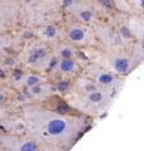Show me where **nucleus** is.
Returning <instances> with one entry per match:
<instances>
[{
    "instance_id": "f257e3e1",
    "label": "nucleus",
    "mask_w": 144,
    "mask_h": 151,
    "mask_svg": "<svg viewBox=\"0 0 144 151\" xmlns=\"http://www.w3.org/2000/svg\"><path fill=\"white\" fill-rule=\"evenodd\" d=\"M23 115L27 129L41 141L68 145L75 142L81 132V125L77 119L57 111L29 106L24 108Z\"/></svg>"
},
{
    "instance_id": "f03ea898",
    "label": "nucleus",
    "mask_w": 144,
    "mask_h": 151,
    "mask_svg": "<svg viewBox=\"0 0 144 151\" xmlns=\"http://www.w3.org/2000/svg\"><path fill=\"white\" fill-rule=\"evenodd\" d=\"M97 65L115 74L116 77L127 76L135 68V58L120 52H110L100 58Z\"/></svg>"
},
{
    "instance_id": "423d86ee",
    "label": "nucleus",
    "mask_w": 144,
    "mask_h": 151,
    "mask_svg": "<svg viewBox=\"0 0 144 151\" xmlns=\"http://www.w3.org/2000/svg\"><path fill=\"white\" fill-rule=\"evenodd\" d=\"M66 37L68 39L70 43L75 45H86L89 43V30L86 29V27L81 24H71L66 29Z\"/></svg>"
},
{
    "instance_id": "4468645a",
    "label": "nucleus",
    "mask_w": 144,
    "mask_h": 151,
    "mask_svg": "<svg viewBox=\"0 0 144 151\" xmlns=\"http://www.w3.org/2000/svg\"><path fill=\"white\" fill-rule=\"evenodd\" d=\"M4 101H5V94L3 92H0V103H3Z\"/></svg>"
},
{
    "instance_id": "9b49d317",
    "label": "nucleus",
    "mask_w": 144,
    "mask_h": 151,
    "mask_svg": "<svg viewBox=\"0 0 144 151\" xmlns=\"http://www.w3.org/2000/svg\"><path fill=\"white\" fill-rule=\"evenodd\" d=\"M17 151H41V149L34 139H25L18 142Z\"/></svg>"
},
{
    "instance_id": "1a4fd4ad",
    "label": "nucleus",
    "mask_w": 144,
    "mask_h": 151,
    "mask_svg": "<svg viewBox=\"0 0 144 151\" xmlns=\"http://www.w3.org/2000/svg\"><path fill=\"white\" fill-rule=\"evenodd\" d=\"M29 91V93L32 94V96H34V97H46L48 96L49 93H52V91H55V87H52L51 84H48V83H41V84H38V86L36 87H32L28 89Z\"/></svg>"
},
{
    "instance_id": "6e6552de",
    "label": "nucleus",
    "mask_w": 144,
    "mask_h": 151,
    "mask_svg": "<svg viewBox=\"0 0 144 151\" xmlns=\"http://www.w3.org/2000/svg\"><path fill=\"white\" fill-rule=\"evenodd\" d=\"M44 82H46V78L43 77V76H41L39 73H28L24 76V78H23V84L27 89L36 87L38 84L44 83Z\"/></svg>"
},
{
    "instance_id": "2eb2a0df",
    "label": "nucleus",
    "mask_w": 144,
    "mask_h": 151,
    "mask_svg": "<svg viewBox=\"0 0 144 151\" xmlns=\"http://www.w3.org/2000/svg\"><path fill=\"white\" fill-rule=\"evenodd\" d=\"M1 141H3V139H1V135H0V144H1Z\"/></svg>"
},
{
    "instance_id": "9d476101",
    "label": "nucleus",
    "mask_w": 144,
    "mask_h": 151,
    "mask_svg": "<svg viewBox=\"0 0 144 151\" xmlns=\"http://www.w3.org/2000/svg\"><path fill=\"white\" fill-rule=\"evenodd\" d=\"M58 28H57L56 25H46L43 27L42 29L39 30V35L43 40H53L56 39L57 37H58Z\"/></svg>"
},
{
    "instance_id": "f8f14e48",
    "label": "nucleus",
    "mask_w": 144,
    "mask_h": 151,
    "mask_svg": "<svg viewBox=\"0 0 144 151\" xmlns=\"http://www.w3.org/2000/svg\"><path fill=\"white\" fill-rule=\"evenodd\" d=\"M57 55L60 59H66V58H75V49L71 45L67 44H61L57 48Z\"/></svg>"
},
{
    "instance_id": "0eeeda50",
    "label": "nucleus",
    "mask_w": 144,
    "mask_h": 151,
    "mask_svg": "<svg viewBox=\"0 0 144 151\" xmlns=\"http://www.w3.org/2000/svg\"><path fill=\"white\" fill-rule=\"evenodd\" d=\"M55 70L60 76H72L79 70V63L75 58L58 59L55 65Z\"/></svg>"
},
{
    "instance_id": "7ed1b4c3",
    "label": "nucleus",
    "mask_w": 144,
    "mask_h": 151,
    "mask_svg": "<svg viewBox=\"0 0 144 151\" xmlns=\"http://www.w3.org/2000/svg\"><path fill=\"white\" fill-rule=\"evenodd\" d=\"M86 76H87V78L91 79L101 91L106 92L108 94L111 91H114V89L116 91L118 86L120 84L119 77L108 72L106 69L101 68L97 64H90L89 67L86 68Z\"/></svg>"
},
{
    "instance_id": "20e7f679",
    "label": "nucleus",
    "mask_w": 144,
    "mask_h": 151,
    "mask_svg": "<svg viewBox=\"0 0 144 151\" xmlns=\"http://www.w3.org/2000/svg\"><path fill=\"white\" fill-rule=\"evenodd\" d=\"M76 101H79L81 110L91 112V113H97V112H101L106 108L110 98H109V94L106 92L99 89V91L89 93V94L77 96Z\"/></svg>"
},
{
    "instance_id": "39448f33",
    "label": "nucleus",
    "mask_w": 144,
    "mask_h": 151,
    "mask_svg": "<svg viewBox=\"0 0 144 151\" xmlns=\"http://www.w3.org/2000/svg\"><path fill=\"white\" fill-rule=\"evenodd\" d=\"M48 58H49V50L47 49V47L44 44H36L28 52L27 63L31 67L38 68V67H42L44 63H47Z\"/></svg>"
},
{
    "instance_id": "ddd939ff",
    "label": "nucleus",
    "mask_w": 144,
    "mask_h": 151,
    "mask_svg": "<svg viewBox=\"0 0 144 151\" xmlns=\"http://www.w3.org/2000/svg\"><path fill=\"white\" fill-rule=\"evenodd\" d=\"M77 17L84 23H90L94 19V13L89 8H77Z\"/></svg>"
}]
</instances>
